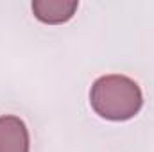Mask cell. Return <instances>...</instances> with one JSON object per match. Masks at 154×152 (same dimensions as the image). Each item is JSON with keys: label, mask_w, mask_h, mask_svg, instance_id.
Listing matches in <instances>:
<instances>
[{"label": "cell", "mask_w": 154, "mask_h": 152, "mask_svg": "<svg viewBox=\"0 0 154 152\" xmlns=\"http://www.w3.org/2000/svg\"><path fill=\"white\" fill-rule=\"evenodd\" d=\"M90 104L100 118L125 122L142 109L143 95L140 86L125 75L99 77L90 90Z\"/></svg>", "instance_id": "6da1fadb"}, {"label": "cell", "mask_w": 154, "mask_h": 152, "mask_svg": "<svg viewBox=\"0 0 154 152\" xmlns=\"http://www.w3.org/2000/svg\"><path fill=\"white\" fill-rule=\"evenodd\" d=\"M31 138L25 122L14 114L0 116V152H29Z\"/></svg>", "instance_id": "7a4b0ae2"}, {"label": "cell", "mask_w": 154, "mask_h": 152, "mask_svg": "<svg viewBox=\"0 0 154 152\" xmlns=\"http://www.w3.org/2000/svg\"><path fill=\"white\" fill-rule=\"evenodd\" d=\"M32 13L39 22L48 25H59L75 14L79 2L75 0H34L32 2Z\"/></svg>", "instance_id": "3957f363"}]
</instances>
